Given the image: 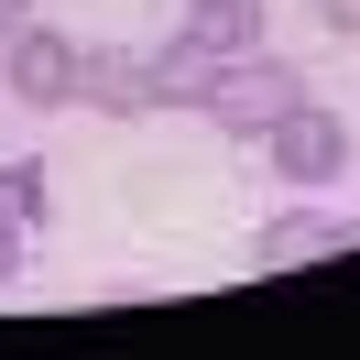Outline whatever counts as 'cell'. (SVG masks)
Returning <instances> with one entry per match:
<instances>
[{
  "label": "cell",
  "mask_w": 360,
  "mask_h": 360,
  "mask_svg": "<svg viewBox=\"0 0 360 360\" xmlns=\"http://www.w3.org/2000/svg\"><path fill=\"white\" fill-rule=\"evenodd\" d=\"M295 98H306V66H284L273 44H251V55H229V66H219V88H207L197 120H207V131H229V142H262Z\"/></svg>",
  "instance_id": "obj_1"
},
{
  "label": "cell",
  "mask_w": 360,
  "mask_h": 360,
  "mask_svg": "<svg viewBox=\"0 0 360 360\" xmlns=\"http://www.w3.org/2000/svg\"><path fill=\"white\" fill-rule=\"evenodd\" d=\"M262 164H273L284 186H306V197H316V186H338V175H349V120H338V110H316V98H295V110L262 131Z\"/></svg>",
  "instance_id": "obj_2"
},
{
  "label": "cell",
  "mask_w": 360,
  "mask_h": 360,
  "mask_svg": "<svg viewBox=\"0 0 360 360\" xmlns=\"http://www.w3.org/2000/svg\"><path fill=\"white\" fill-rule=\"evenodd\" d=\"M77 98L98 120H153L164 88H153V55L142 44H77Z\"/></svg>",
  "instance_id": "obj_3"
},
{
  "label": "cell",
  "mask_w": 360,
  "mask_h": 360,
  "mask_svg": "<svg viewBox=\"0 0 360 360\" xmlns=\"http://www.w3.org/2000/svg\"><path fill=\"white\" fill-rule=\"evenodd\" d=\"M0 88L22 98V110H77V44L44 33V22H22L0 44Z\"/></svg>",
  "instance_id": "obj_4"
},
{
  "label": "cell",
  "mask_w": 360,
  "mask_h": 360,
  "mask_svg": "<svg viewBox=\"0 0 360 360\" xmlns=\"http://www.w3.org/2000/svg\"><path fill=\"white\" fill-rule=\"evenodd\" d=\"M328 251H360V219H338V207H284V219L251 229V273H306V262H328Z\"/></svg>",
  "instance_id": "obj_5"
},
{
  "label": "cell",
  "mask_w": 360,
  "mask_h": 360,
  "mask_svg": "<svg viewBox=\"0 0 360 360\" xmlns=\"http://www.w3.org/2000/svg\"><path fill=\"white\" fill-rule=\"evenodd\" d=\"M175 33L207 44V55H251V44H262V0H186Z\"/></svg>",
  "instance_id": "obj_6"
},
{
  "label": "cell",
  "mask_w": 360,
  "mask_h": 360,
  "mask_svg": "<svg viewBox=\"0 0 360 360\" xmlns=\"http://www.w3.org/2000/svg\"><path fill=\"white\" fill-rule=\"evenodd\" d=\"M219 66L229 55H207V44H153V88H164V110H207V88H219Z\"/></svg>",
  "instance_id": "obj_7"
},
{
  "label": "cell",
  "mask_w": 360,
  "mask_h": 360,
  "mask_svg": "<svg viewBox=\"0 0 360 360\" xmlns=\"http://www.w3.org/2000/svg\"><path fill=\"white\" fill-rule=\"evenodd\" d=\"M0 219L44 229V164H0Z\"/></svg>",
  "instance_id": "obj_8"
},
{
  "label": "cell",
  "mask_w": 360,
  "mask_h": 360,
  "mask_svg": "<svg viewBox=\"0 0 360 360\" xmlns=\"http://www.w3.org/2000/svg\"><path fill=\"white\" fill-rule=\"evenodd\" d=\"M22 251H33V229H22V219H0V295L22 284Z\"/></svg>",
  "instance_id": "obj_9"
},
{
  "label": "cell",
  "mask_w": 360,
  "mask_h": 360,
  "mask_svg": "<svg viewBox=\"0 0 360 360\" xmlns=\"http://www.w3.org/2000/svg\"><path fill=\"white\" fill-rule=\"evenodd\" d=\"M316 22H328L338 44H360V0H316Z\"/></svg>",
  "instance_id": "obj_10"
},
{
  "label": "cell",
  "mask_w": 360,
  "mask_h": 360,
  "mask_svg": "<svg viewBox=\"0 0 360 360\" xmlns=\"http://www.w3.org/2000/svg\"><path fill=\"white\" fill-rule=\"evenodd\" d=\"M33 22V0H0V44H11V33H22Z\"/></svg>",
  "instance_id": "obj_11"
}]
</instances>
